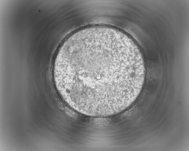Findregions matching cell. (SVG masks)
Masks as SVG:
<instances>
[{
  "label": "cell",
  "instance_id": "obj_1",
  "mask_svg": "<svg viewBox=\"0 0 189 151\" xmlns=\"http://www.w3.org/2000/svg\"><path fill=\"white\" fill-rule=\"evenodd\" d=\"M54 81L63 100L88 116L117 114L130 106L142 89L145 70L138 47L129 37L109 27L77 31L56 56Z\"/></svg>",
  "mask_w": 189,
  "mask_h": 151
}]
</instances>
